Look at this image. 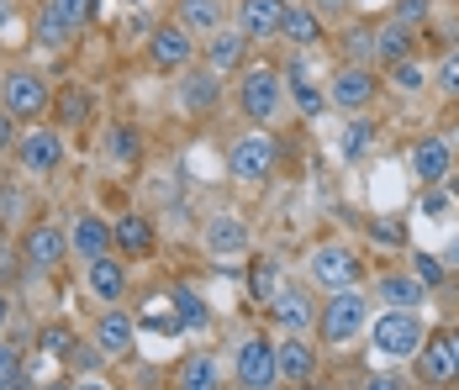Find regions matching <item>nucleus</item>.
<instances>
[{"label":"nucleus","instance_id":"nucleus-60","mask_svg":"<svg viewBox=\"0 0 459 390\" xmlns=\"http://www.w3.org/2000/svg\"><path fill=\"white\" fill-rule=\"evenodd\" d=\"M428 390H438V386H428Z\"/></svg>","mask_w":459,"mask_h":390},{"label":"nucleus","instance_id":"nucleus-15","mask_svg":"<svg viewBox=\"0 0 459 390\" xmlns=\"http://www.w3.org/2000/svg\"><path fill=\"white\" fill-rule=\"evenodd\" d=\"M275 369H280V386H307L312 375H317V353L301 343V333H290V338H280L275 343Z\"/></svg>","mask_w":459,"mask_h":390},{"label":"nucleus","instance_id":"nucleus-30","mask_svg":"<svg viewBox=\"0 0 459 390\" xmlns=\"http://www.w3.org/2000/svg\"><path fill=\"white\" fill-rule=\"evenodd\" d=\"M32 38H38V43L43 48H53V53H58V48H69L74 43V27H69V22H64V16H58V11H53V5H38V16H32Z\"/></svg>","mask_w":459,"mask_h":390},{"label":"nucleus","instance_id":"nucleus-53","mask_svg":"<svg viewBox=\"0 0 459 390\" xmlns=\"http://www.w3.org/2000/svg\"><path fill=\"white\" fill-rule=\"evenodd\" d=\"M11 27V0H0V32Z\"/></svg>","mask_w":459,"mask_h":390},{"label":"nucleus","instance_id":"nucleus-37","mask_svg":"<svg viewBox=\"0 0 459 390\" xmlns=\"http://www.w3.org/2000/svg\"><path fill=\"white\" fill-rule=\"evenodd\" d=\"M27 364H22V353L11 343H0V390H27Z\"/></svg>","mask_w":459,"mask_h":390},{"label":"nucleus","instance_id":"nucleus-56","mask_svg":"<svg viewBox=\"0 0 459 390\" xmlns=\"http://www.w3.org/2000/svg\"><path fill=\"white\" fill-rule=\"evenodd\" d=\"M74 390H111V386H100V380H80Z\"/></svg>","mask_w":459,"mask_h":390},{"label":"nucleus","instance_id":"nucleus-21","mask_svg":"<svg viewBox=\"0 0 459 390\" xmlns=\"http://www.w3.org/2000/svg\"><path fill=\"white\" fill-rule=\"evenodd\" d=\"M69 248H74L85 264H95V259H106V254L117 248V238H111V227H106L100 217H74V227H69Z\"/></svg>","mask_w":459,"mask_h":390},{"label":"nucleus","instance_id":"nucleus-27","mask_svg":"<svg viewBox=\"0 0 459 390\" xmlns=\"http://www.w3.org/2000/svg\"><path fill=\"white\" fill-rule=\"evenodd\" d=\"M285 80H290V100H296V111H301V117H322V111H327V90L307 74V64H301V58L285 69Z\"/></svg>","mask_w":459,"mask_h":390},{"label":"nucleus","instance_id":"nucleus-47","mask_svg":"<svg viewBox=\"0 0 459 390\" xmlns=\"http://www.w3.org/2000/svg\"><path fill=\"white\" fill-rule=\"evenodd\" d=\"M16 137H22V127H16V117L0 106V153H16Z\"/></svg>","mask_w":459,"mask_h":390},{"label":"nucleus","instance_id":"nucleus-36","mask_svg":"<svg viewBox=\"0 0 459 390\" xmlns=\"http://www.w3.org/2000/svg\"><path fill=\"white\" fill-rule=\"evenodd\" d=\"M343 58L349 64H375V27H349L343 32Z\"/></svg>","mask_w":459,"mask_h":390},{"label":"nucleus","instance_id":"nucleus-38","mask_svg":"<svg viewBox=\"0 0 459 390\" xmlns=\"http://www.w3.org/2000/svg\"><path fill=\"white\" fill-rule=\"evenodd\" d=\"M48 5H53V11H58L74 32H80V27H91L95 11H100V0H48Z\"/></svg>","mask_w":459,"mask_h":390},{"label":"nucleus","instance_id":"nucleus-11","mask_svg":"<svg viewBox=\"0 0 459 390\" xmlns=\"http://www.w3.org/2000/svg\"><path fill=\"white\" fill-rule=\"evenodd\" d=\"M148 58L159 64V69H190V58H195V38L185 32L180 22H169V27H153L148 32Z\"/></svg>","mask_w":459,"mask_h":390},{"label":"nucleus","instance_id":"nucleus-13","mask_svg":"<svg viewBox=\"0 0 459 390\" xmlns=\"http://www.w3.org/2000/svg\"><path fill=\"white\" fill-rule=\"evenodd\" d=\"M449 169H455V148H449V137H417L412 148V174L417 185H444L449 179Z\"/></svg>","mask_w":459,"mask_h":390},{"label":"nucleus","instance_id":"nucleus-34","mask_svg":"<svg viewBox=\"0 0 459 390\" xmlns=\"http://www.w3.org/2000/svg\"><path fill=\"white\" fill-rule=\"evenodd\" d=\"M106 153H111V164L133 169V164H138V153H143L138 132H133V127H111V132H106Z\"/></svg>","mask_w":459,"mask_h":390},{"label":"nucleus","instance_id":"nucleus-12","mask_svg":"<svg viewBox=\"0 0 459 390\" xmlns=\"http://www.w3.org/2000/svg\"><path fill=\"white\" fill-rule=\"evenodd\" d=\"M180 111L190 117H206V111H217V100H222V74L217 69H180Z\"/></svg>","mask_w":459,"mask_h":390},{"label":"nucleus","instance_id":"nucleus-45","mask_svg":"<svg viewBox=\"0 0 459 390\" xmlns=\"http://www.w3.org/2000/svg\"><path fill=\"white\" fill-rule=\"evenodd\" d=\"M428 11H433V0H396V22H407V27H422Z\"/></svg>","mask_w":459,"mask_h":390},{"label":"nucleus","instance_id":"nucleus-44","mask_svg":"<svg viewBox=\"0 0 459 390\" xmlns=\"http://www.w3.org/2000/svg\"><path fill=\"white\" fill-rule=\"evenodd\" d=\"M64 359H69L74 369H95V364H100L106 353H100L95 343H69V348H64Z\"/></svg>","mask_w":459,"mask_h":390},{"label":"nucleus","instance_id":"nucleus-41","mask_svg":"<svg viewBox=\"0 0 459 390\" xmlns=\"http://www.w3.org/2000/svg\"><path fill=\"white\" fill-rule=\"evenodd\" d=\"M433 85L444 90L449 100H459V53H444V58H438V69H433Z\"/></svg>","mask_w":459,"mask_h":390},{"label":"nucleus","instance_id":"nucleus-1","mask_svg":"<svg viewBox=\"0 0 459 390\" xmlns=\"http://www.w3.org/2000/svg\"><path fill=\"white\" fill-rule=\"evenodd\" d=\"M369 322V296L359 290V285H349V290H327V306L317 311V333L327 338V343H354L359 333H365Z\"/></svg>","mask_w":459,"mask_h":390},{"label":"nucleus","instance_id":"nucleus-25","mask_svg":"<svg viewBox=\"0 0 459 390\" xmlns=\"http://www.w3.org/2000/svg\"><path fill=\"white\" fill-rule=\"evenodd\" d=\"M417 48V27H407V22H385V27H375V64H396V58H412Z\"/></svg>","mask_w":459,"mask_h":390},{"label":"nucleus","instance_id":"nucleus-52","mask_svg":"<svg viewBox=\"0 0 459 390\" xmlns=\"http://www.w3.org/2000/svg\"><path fill=\"white\" fill-rule=\"evenodd\" d=\"M5 322H11V296L0 290V333H5Z\"/></svg>","mask_w":459,"mask_h":390},{"label":"nucleus","instance_id":"nucleus-28","mask_svg":"<svg viewBox=\"0 0 459 390\" xmlns=\"http://www.w3.org/2000/svg\"><path fill=\"white\" fill-rule=\"evenodd\" d=\"M175 390H222V369L212 353H190L175 375Z\"/></svg>","mask_w":459,"mask_h":390},{"label":"nucleus","instance_id":"nucleus-33","mask_svg":"<svg viewBox=\"0 0 459 390\" xmlns=\"http://www.w3.org/2000/svg\"><path fill=\"white\" fill-rule=\"evenodd\" d=\"M385 80H391V90H402V95H417L433 74H428L417 58H396V64H385Z\"/></svg>","mask_w":459,"mask_h":390},{"label":"nucleus","instance_id":"nucleus-2","mask_svg":"<svg viewBox=\"0 0 459 390\" xmlns=\"http://www.w3.org/2000/svg\"><path fill=\"white\" fill-rule=\"evenodd\" d=\"M428 343V327H422V316L417 311H380L375 316V348L385 353V359H417V348Z\"/></svg>","mask_w":459,"mask_h":390},{"label":"nucleus","instance_id":"nucleus-29","mask_svg":"<svg viewBox=\"0 0 459 390\" xmlns=\"http://www.w3.org/2000/svg\"><path fill=\"white\" fill-rule=\"evenodd\" d=\"M111 238H117V248H122V254H153V221L148 217H138V212H127V217L117 221V227H111Z\"/></svg>","mask_w":459,"mask_h":390},{"label":"nucleus","instance_id":"nucleus-10","mask_svg":"<svg viewBox=\"0 0 459 390\" xmlns=\"http://www.w3.org/2000/svg\"><path fill=\"white\" fill-rule=\"evenodd\" d=\"M64 254H69V232H58L53 221H32V227L22 232V259H27V269L48 274V269L64 264Z\"/></svg>","mask_w":459,"mask_h":390},{"label":"nucleus","instance_id":"nucleus-5","mask_svg":"<svg viewBox=\"0 0 459 390\" xmlns=\"http://www.w3.org/2000/svg\"><path fill=\"white\" fill-rule=\"evenodd\" d=\"M307 269H312V285H317V290H349V285H359V254L343 248V243L312 248Z\"/></svg>","mask_w":459,"mask_h":390},{"label":"nucleus","instance_id":"nucleus-14","mask_svg":"<svg viewBox=\"0 0 459 390\" xmlns=\"http://www.w3.org/2000/svg\"><path fill=\"white\" fill-rule=\"evenodd\" d=\"M280 16H285V0H238V32L248 43L280 38Z\"/></svg>","mask_w":459,"mask_h":390},{"label":"nucleus","instance_id":"nucleus-16","mask_svg":"<svg viewBox=\"0 0 459 390\" xmlns=\"http://www.w3.org/2000/svg\"><path fill=\"white\" fill-rule=\"evenodd\" d=\"M270 316H275L285 333H312L317 327V306L301 285H280V296L270 301Z\"/></svg>","mask_w":459,"mask_h":390},{"label":"nucleus","instance_id":"nucleus-23","mask_svg":"<svg viewBox=\"0 0 459 390\" xmlns=\"http://www.w3.org/2000/svg\"><path fill=\"white\" fill-rule=\"evenodd\" d=\"M375 296L385 306H396V311H417V306L428 301V285L417 280L412 269L407 274H375Z\"/></svg>","mask_w":459,"mask_h":390},{"label":"nucleus","instance_id":"nucleus-40","mask_svg":"<svg viewBox=\"0 0 459 390\" xmlns=\"http://www.w3.org/2000/svg\"><path fill=\"white\" fill-rule=\"evenodd\" d=\"M22 212H27V190H22V185H5V179H0V221L11 227V221H22Z\"/></svg>","mask_w":459,"mask_h":390},{"label":"nucleus","instance_id":"nucleus-18","mask_svg":"<svg viewBox=\"0 0 459 390\" xmlns=\"http://www.w3.org/2000/svg\"><path fill=\"white\" fill-rule=\"evenodd\" d=\"M417 375H422L428 386H449V380H459L449 333H428V343L417 348Z\"/></svg>","mask_w":459,"mask_h":390},{"label":"nucleus","instance_id":"nucleus-51","mask_svg":"<svg viewBox=\"0 0 459 390\" xmlns=\"http://www.w3.org/2000/svg\"><path fill=\"white\" fill-rule=\"evenodd\" d=\"M0 274H11V248H5V221H0Z\"/></svg>","mask_w":459,"mask_h":390},{"label":"nucleus","instance_id":"nucleus-58","mask_svg":"<svg viewBox=\"0 0 459 390\" xmlns=\"http://www.w3.org/2000/svg\"><path fill=\"white\" fill-rule=\"evenodd\" d=\"M296 390H322V386H312V380H307V386H296Z\"/></svg>","mask_w":459,"mask_h":390},{"label":"nucleus","instance_id":"nucleus-22","mask_svg":"<svg viewBox=\"0 0 459 390\" xmlns=\"http://www.w3.org/2000/svg\"><path fill=\"white\" fill-rule=\"evenodd\" d=\"M133 333H138V322L111 306V311L95 322V348H100L106 359H122V353H133Z\"/></svg>","mask_w":459,"mask_h":390},{"label":"nucleus","instance_id":"nucleus-20","mask_svg":"<svg viewBox=\"0 0 459 390\" xmlns=\"http://www.w3.org/2000/svg\"><path fill=\"white\" fill-rule=\"evenodd\" d=\"M175 11L190 38H212L228 27V0H175Z\"/></svg>","mask_w":459,"mask_h":390},{"label":"nucleus","instance_id":"nucleus-42","mask_svg":"<svg viewBox=\"0 0 459 390\" xmlns=\"http://www.w3.org/2000/svg\"><path fill=\"white\" fill-rule=\"evenodd\" d=\"M412 274L428 285V290H438V285H444V264L433 259V254H412Z\"/></svg>","mask_w":459,"mask_h":390},{"label":"nucleus","instance_id":"nucleus-59","mask_svg":"<svg viewBox=\"0 0 459 390\" xmlns=\"http://www.w3.org/2000/svg\"><path fill=\"white\" fill-rule=\"evenodd\" d=\"M0 85H5V74H0Z\"/></svg>","mask_w":459,"mask_h":390},{"label":"nucleus","instance_id":"nucleus-57","mask_svg":"<svg viewBox=\"0 0 459 390\" xmlns=\"http://www.w3.org/2000/svg\"><path fill=\"white\" fill-rule=\"evenodd\" d=\"M43 390H74V386H69V380H48Z\"/></svg>","mask_w":459,"mask_h":390},{"label":"nucleus","instance_id":"nucleus-8","mask_svg":"<svg viewBox=\"0 0 459 390\" xmlns=\"http://www.w3.org/2000/svg\"><path fill=\"white\" fill-rule=\"evenodd\" d=\"M280 100H285V85H280L275 69H248V74H243V85H238V106H243L248 122H270V117L280 111Z\"/></svg>","mask_w":459,"mask_h":390},{"label":"nucleus","instance_id":"nucleus-17","mask_svg":"<svg viewBox=\"0 0 459 390\" xmlns=\"http://www.w3.org/2000/svg\"><path fill=\"white\" fill-rule=\"evenodd\" d=\"M206 254L212 259H243L248 254V221H238L232 212H217L206 221Z\"/></svg>","mask_w":459,"mask_h":390},{"label":"nucleus","instance_id":"nucleus-35","mask_svg":"<svg viewBox=\"0 0 459 390\" xmlns=\"http://www.w3.org/2000/svg\"><path fill=\"white\" fill-rule=\"evenodd\" d=\"M369 148H375V127H369L365 117H354V122L343 127V137H338V153H343V159H365Z\"/></svg>","mask_w":459,"mask_h":390},{"label":"nucleus","instance_id":"nucleus-55","mask_svg":"<svg viewBox=\"0 0 459 390\" xmlns=\"http://www.w3.org/2000/svg\"><path fill=\"white\" fill-rule=\"evenodd\" d=\"M444 259H449V264H459V238L449 243V248H444Z\"/></svg>","mask_w":459,"mask_h":390},{"label":"nucleus","instance_id":"nucleus-46","mask_svg":"<svg viewBox=\"0 0 459 390\" xmlns=\"http://www.w3.org/2000/svg\"><path fill=\"white\" fill-rule=\"evenodd\" d=\"M307 5H312V11H317L322 22H343V16H349V11H354V0H307Z\"/></svg>","mask_w":459,"mask_h":390},{"label":"nucleus","instance_id":"nucleus-49","mask_svg":"<svg viewBox=\"0 0 459 390\" xmlns=\"http://www.w3.org/2000/svg\"><path fill=\"white\" fill-rule=\"evenodd\" d=\"M69 343H74V338H69V327H48V333H43V348H48V353H64Z\"/></svg>","mask_w":459,"mask_h":390},{"label":"nucleus","instance_id":"nucleus-43","mask_svg":"<svg viewBox=\"0 0 459 390\" xmlns=\"http://www.w3.org/2000/svg\"><path fill=\"white\" fill-rule=\"evenodd\" d=\"M369 238H375V243H391V248H402V238H407V232H402V221L375 217V221H369Z\"/></svg>","mask_w":459,"mask_h":390},{"label":"nucleus","instance_id":"nucleus-31","mask_svg":"<svg viewBox=\"0 0 459 390\" xmlns=\"http://www.w3.org/2000/svg\"><path fill=\"white\" fill-rule=\"evenodd\" d=\"M53 117H58V127H80V122L91 117V90L85 85H64L58 90V100H53Z\"/></svg>","mask_w":459,"mask_h":390},{"label":"nucleus","instance_id":"nucleus-9","mask_svg":"<svg viewBox=\"0 0 459 390\" xmlns=\"http://www.w3.org/2000/svg\"><path fill=\"white\" fill-rule=\"evenodd\" d=\"M369 100H375V69H369V64H343V69L333 74V85H327V106L359 117Z\"/></svg>","mask_w":459,"mask_h":390},{"label":"nucleus","instance_id":"nucleus-7","mask_svg":"<svg viewBox=\"0 0 459 390\" xmlns=\"http://www.w3.org/2000/svg\"><path fill=\"white\" fill-rule=\"evenodd\" d=\"M16 164H22V174H53L58 164H64V137H58V127H27L22 137H16Z\"/></svg>","mask_w":459,"mask_h":390},{"label":"nucleus","instance_id":"nucleus-48","mask_svg":"<svg viewBox=\"0 0 459 390\" xmlns=\"http://www.w3.org/2000/svg\"><path fill=\"white\" fill-rule=\"evenodd\" d=\"M444 212H449V195H444V190L433 185V190L422 195V217H444Z\"/></svg>","mask_w":459,"mask_h":390},{"label":"nucleus","instance_id":"nucleus-50","mask_svg":"<svg viewBox=\"0 0 459 390\" xmlns=\"http://www.w3.org/2000/svg\"><path fill=\"white\" fill-rule=\"evenodd\" d=\"M359 390H407V386H402V375H369V380H359Z\"/></svg>","mask_w":459,"mask_h":390},{"label":"nucleus","instance_id":"nucleus-6","mask_svg":"<svg viewBox=\"0 0 459 390\" xmlns=\"http://www.w3.org/2000/svg\"><path fill=\"white\" fill-rule=\"evenodd\" d=\"M232 380H238L243 390H275V386H280L275 343H264V338H248V343H238V353H232Z\"/></svg>","mask_w":459,"mask_h":390},{"label":"nucleus","instance_id":"nucleus-39","mask_svg":"<svg viewBox=\"0 0 459 390\" xmlns=\"http://www.w3.org/2000/svg\"><path fill=\"white\" fill-rule=\"evenodd\" d=\"M175 311H180V322L185 327H206V322H212V311H206V306H201V296H195V290H175Z\"/></svg>","mask_w":459,"mask_h":390},{"label":"nucleus","instance_id":"nucleus-32","mask_svg":"<svg viewBox=\"0 0 459 390\" xmlns=\"http://www.w3.org/2000/svg\"><path fill=\"white\" fill-rule=\"evenodd\" d=\"M280 285H285V269H280V259H259L254 269H248V296L254 301H275L280 296Z\"/></svg>","mask_w":459,"mask_h":390},{"label":"nucleus","instance_id":"nucleus-26","mask_svg":"<svg viewBox=\"0 0 459 390\" xmlns=\"http://www.w3.org/2000/svg\"><path fill=\"white\" fill-rule=\"evenodd\" d=\"M243 53H248V38H243L238 27H222V32H212V38H206V69L228 74V69L243 64Z\"/></svg>","mask_w":459,"mask_h":390},{"label":"nucleus","instance_id":"nucleus-24","mask_svg":"<svg viewBox=\"0 0 459 390\" xmlns=\"http://www.w3.org/2000/svg\"><path fill=\"white\" fill-rule=\"evenodd\" d=\"M85 280H91V296L106 306H117L122 296H127V269H122V259H95L91 269H85Z\"/></svg>","mask_w":459,"mask_h":390},{"label":"nucleus","instance_id":"nucleus-54","mask_svg":"<svg viewBox=\"0 0 459 390\" xmlns=\"http://www.w3.org/2000/svg\"><path fill=\"white\" fill-rule=\"evenodd\" d=\"M449 348H455V369H459V327H449Z\"/></svg>","mask_w":459,"mask_h":390},{"label":"nucleus","instance_id":"nucleus-3","mask_svg":"<svg viewBox=\"0 0 459 390\" xmlns=\"http://www.w3.org/2000/svg\"><path fill=\"white\" fill-rule=\"evenodd\" d=\"M0 106H5L16 122H38L48 106H53V90H48V80L32 74V69H11L5 85H0Z\"/></svg>","mask_w":459,"mask_h":390},{"label":"nucleus","instance_id":"nucleus-19","mask_svg":"<svg viewBox=\"0 0 459 390\" xmlns=\"http://www.w3.org/2000/svg\"><path fill=\"white\" fill-rule=\"evenodd\" d=\"M280 38L290 48H317L322 43V16L307 5V0H285V16H280Z\"/></svg>","mask_w":459,"mask_h":390},{"label":"nucleus","instance_id":"nucleus-4","mask_svg":"<svg viewBox=\"0 0 459 390\" xmlns=\"http://www.w3.org/2000/svg\"><path fill=\"white\" fill-rule=\"evenodd\" d=\"M275 169V137L270 132H248L228 148V174L243 179V185H264Z\"/></svg>","mask_w":459,"mask_h":390}]
</instances>
